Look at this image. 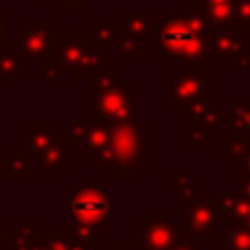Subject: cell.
<instances>
[{
	"label": "cell",
	"instance_id": "obj_1",
	"mask_svg": "<svg viewBox=\"0 0 250 250\" xmlns=\"http://www.w3.org/2000/svg\"><path fill=\"white\" fill-rule=\"evenodd\" d=\"M211 26L193 11H173L158 29V60H178L185 70L208 68L211 46H208Z\"/></svg>",
	"mask_w": 250,
	"mask_h": 250
},
{
	"label": "cell",
	"instance_id": "obj_2",
	"mask_svg": "<svg viewBox=\"0 0 250 250\" xmlns=\"http://www.w3.org/2000/svg\"><path fill=\"white\" fill-rule=\"evenodd\" d=\"M149 121H138L112 125V141L99 160V167L112 180H136L141 171L149 167V145H147Z\"/></svg>",
	"mask_w": 250,
	"mask_h": 250
},
{
	"label": "cell",
	"instance_id": "obj_3",
	"mask_svg": "<svg viewBox=\"0 0 250 250\" xmlns=\"http://www.w3.org/2000/svg\"><path fill=\"white\" fill-rule=\"evenodd\" d=\"M51 60L73 82H90L110 68V51L92 42L88 31H55Z\"/></svg>",
	"mask_w": 250,
	"mask_h": 250
},
{
	"label": "cell",
	"instance_id": "obj_4",
	"mask_svg": "<svg viewBox=\"0 0 250 250\" xmlns=\"http://www.w3.org/2000/svg\"><path fill=\"white\" fill-rule=\"evenodd\" d=\"M92 108L88 119L104 121L108 125L138 121V99L141 92L134 90L132 83L119 75V70H104L90 82Z\"/></svg>",
	"mask_w": 250,
	"mask_h": 250
},
{
	"label": "cell",
	"instance_id": "obj_5",
	"mask_svg": "<svg viewBox=\"0 0 250 250\" xmlns=\"http://www.w3.org/2000/svg\"><path fill=\"white\" fill-rule=\"evenodd\" d=\"M208 104V68L185 70L176 68L169 73V108L180 119L193 121Z\"/></svg>",
	"mask_w": 250,
	"mask_h": 250
},
{
	"label": "cell",
	"instance_id": "obj_6",
	"mask_svg": "<svg viewBox=\"0 0 250 250\" xmlns=\"http://www.w3.org/2000/svg\"><path fill=\"white\" fill-rule=\"evenodd\" d=\"M220 208L211 200L208 191L200 189L195 195H182L180 200V230L189 237H208L220 230Z\"/></svg>",
	"mask_w": 250,
	"mask_h": 250
},
{
	"label": "cell",
	"instance_id": "obj_7",
	"mask_svg": "<svg viewBox=\"0 0 250 250\" xmlns=\"http://www.w3.org/2000/svg\"><path fill=\"white\" fill-rule=\"evenodd\" d=\"M68 213L73 224L92 226L97 230H108L110 200L108 191L101 189L95 182H82L70 191Z\"/></svg>",
	"mask_w": 250,
	"mask_h": 250
},
{
	"label": "cell",
	"instance_id": "obj_8",
	"mask_svg": "<svg viewBox=\"0 0 250 250\" xmlns=\"http://www.w3.org/2000/svg\"><path fill=\"white\" fill-rule=\"evenodd\" d=\"M141 229V248L143 250H173L180 242H185L180 226L171 222L167 211H151L138 224Z\"/></svg>",
	"mask_w": 250,
	"mask_h": 250
},
{
	"label": "cell",
	"instance_id": "obj_9",
	"mask_svg": "<svg viewBox=\"0 0 250 250\" xmlns=\"http://www.w3.org/2000/svg\"><path fill=\"white\" fill-rule=\"evenodd\" d=\"M18 44H20L22 55L29 62H40L51 57V48H53V35L55 31L51 29L46 20H20L18 24Z\"/></svg>",
	"mask_w": 250,
	"mask_h": 250
},
{
	"label": "cell",
	"instance_id": "obj_10",
	"mask_svg": "<svg viewBox=\"0 0 250 250\" xmlns=\"http://www.w3.org/2000/svg\"><path fill=\"white\" fill-rule=\"evenodd\" d=\"M66 136H68L66 129H51V125L46 121L38 119V121H33L29 127L20 132V147H18V149H22V154L29 160H38L40 163V158H42L55 143L64 141Z\"/></svg>",
	"mask_w": 250,
	"mask_h": 250
},
{
	"label": "cell",
	"instance_id": "obj_11",
	"mask_svg": "<svg viewBox=\"0 0 250 250\" xmlns=\"http://www.w3.org/2000/svg\"><path fill=\"white\" fill-rule=\"evenodd\" d=\"M119 26H121V33L125 38H134L143 44H149V38L154 31L160 29V22L154 20L149 16L147 9H141V11H129V9H123L119 11Z\"/></svg>",
	"mask_w": 250,
	"mask_h": 250
},
{
	"label": "cell",
	"instance_id": "obj_12",
	"mask_svg": "<svg viewBox=\"0 0 250 250\" xmlns=\"http://www.w3.org/2000/svg\"><path fill=\"white\" fill-rule=\"evenodd\" d=\"M88 134L82 143V149H79V158L82 160H97L99 163L105 156L112 141V125L104 123V121H95V119H88Z\"/></svg>",
	"mask_w": 250,
	"mask_h": 250
},
{
	"label": "cell",
	"instance_id": "obj_13",
	"mask_svg": "<svg viewBox=\"0 0 250 250\" xmlns=\"http://www.w3.org/2000/svg\"><path fill=\"white\" fill-rule=\"evenodd\" d=\"M217 208H220L222 220L226 226H246L250 217V200L244 198L242 193H224L215 200Z\"/></svg>",
	"mask_w": 250,
	"mask_h": 250
},
{
	"label": "cell",
	"instance_id": "obj_14",
	"mask_svg": "<svg viewBox=\"0 0 250 250\" xmlns=\"http://www.w3.org/2000/svg\"><path fill=\"white\" fill-rule=\"evenodd\" d=\"M31 62L22 55L18 40H11L9 44L0 46V79L18 82L24 70H29Z\"/></svg>",
	"mask_w": 250,
	"mask_h": 250
},
{
	"label": "cell",
	"instance_id": "obj_15",
	"mask_svg": "<svg viewBox=\"0 0 250 250\" xmlns=\"http://www.w3.org/2000/svg\"><path fill=\"white\" fill-rule=\"evenodd\" d=\"M68 149H70L68 147V136H66L64 141L55 143V145H53L51 149L42 156V158H40V178H42V180H57V178H60L62 173L70 167L68 156H66V151Z\"/></svg>",
	"mask_w": 250,
	"mask_h": 250
},
{
	"label": "cell",
	"instance_id": "obj_16",
	"mask_svg": "<svg viewBox=\"0 0 250 250\" xmlns=\"http://www.w3.org/2000/svg\"><path fill=\"white\" fill-rule=\"evenodd\" d=\"M88 33H90L92 42L99 44L105 51H117L119 42H121V38H123L119 20H90Z\"/></svg>",
	"mask_w": 250,
	"mask_h": 250
},
{
	"label": "cell",
	"instance_id": "obj_17",
	"mask_svg": "<svg viewBox=\"0 0 250 250\" xmlns=\"http://www.w3.org/2000/svg\"><path fill=\"white\" fill-rule=\"evenodd\" d=\"M211 239L217 242L220 250H250V230L244 226H226L224 230H217Z\"/></svg>",
	"mask_w": 250,
	"mask_h": 250
},
{
	"label": "cell",
	"instance_id": "obj_18",
	"mask_svg": "<svg viewBox=\"0 0 250 250\" xmlns=\"http://www.w3.org/2000/svg\"><path fill=\"white\" fill-rule=\"evenodd\" d=\"M31 176V160L22 154V149H16L9 154L7 160L0 165V178L2 180H26Z\"/></svg>",
	"mask_w": 250,
	"mask_h": 250
},
{
	"label": "cell",
	"instance_id": "obj_19",
	"mask_svg": "<svg viewBox=\"0 0 250 250\" xmlns=\"http://www.w3.org/2000/svg\"><path fill=\"white\" fill-rule=\"evenodd\" d=\"M73 242V235L64 233V230H48V233L40 230L38 250H70Z\"/></svg>",
	"mask_w": 250,
	"mask_h": 250
},
{
	"label": "cell",
	"instance_id": "obj_20",
	"mask_svg": "<svg viewBox=\"0 0 250 250\" xmlns=\"http://www.w3.org/2000/svg\"><path fill=\"white\" fill-rule=\"evenodd\" d=\"M250 143L246 136H230L229 141L220 143V158L222 160H233V158H244L248 151Z\"/></svg>",
	"mask_w": 250,
	"mask_h": 250
},
{
	"label": "cell",
	"instance_id": "obj_21",
	"mask_svg": "<svg viewBox=\"0 0 250 250\" xmlns=\"http://www.w3.org/2000/svg\"><path fill=\"white\" fill-rule=\"evenodd\" d=\"M222 119H224V114L220 112V108L215 105V101H208V104L204 105L202 112L191 121V125H198V127L204 129V132H211V129H215L217 125H220Z\"/></svg>",
	"mask_w": 250,
	"mask_h": 250
},
{
	"label": "cell",
	"instance_id": "obj_22",
	"mask_svg": "<svg viewBox=\"0 0 250 250\" xmlns=\"http://www.w3.org/2000/svg\"><path fill=\"white\" fill-rule=\"evenodd\" d=\"M147 51H149V44H143L134 38H125V35L121 38V42H119V46H117L119 60L121 62H138L141 53H147Z\"/></svg>",
	"mask_w": 250,
	"mask_h": 250
},
{
	"label": "cell",
	"instance_id": "obj_23",
	"mask_svg": "<svg viewBox=\"0 0 250 250\" xmlns=\"http://www.w3.org/2000/svg\"><path fill=\"white\" fill-rule=\"evenodd\" d=\"M169 187L173 191H180V195H195L200 191V185L191 180L185 171H171L169 173Z\"/></svg>",
	"mask_w": 250,
	"mask_h": 250
},
{
	"label": "cell",
	"instance_id": "obj_24",
	"mask_svg": "<svg viewBox=\"0 0 250 250\" xmlns=\"http://www.w3.org/2000/svg\"><path fill=\"white\" fill-rule=\"evenodd\" d=\"M70 235H73L75 242H82V244H97V237H99V230L92 229V226L73 224V229H70Z\"/></svg>",
	"mask_w": 250,
	"mask_h": 250
},
{
	"label": "cell",
	"instance_id": "obj_25",
	"mask_svg": "<svg viewBox=\"0 0 250 250\" xmlns=\"http://www.w3.org/2000/svg\"><path fill=\"white\" fill-rule=\"evenodd\" d=\"M38 70H40V75H42L44 82H57V79L62 77V68L51 60V57H48V60H44V62H40Z\"/></svg>",
	"mask_w": 250,
	"mask_h": 250
},
{
	"label": "cell",
	"instance_id": "obj_26",
	"mask_svg": "<svg viewBox=\"0 0 250 250\" xmlns=\"http://www.w3.org/2000/svg\"><path fill=\"white\" fill-rule=\"evenodd\" d=\"M62 11H88L95 0H57Z\"/></svg>",
	"mask_w": 250,
	"mask_h": 250
},
{
	"label": "cell",
	"instance_id": "obj_27",
	"mask_svg": "<svg viewBox=\"0 0 250 250\" xmlns=\"http://www.w3.org/2000/svg\"><path fill=\"white\" fill-rule=\"evenodd\" d=\"M204 136H207L204 129H200L198 125H191V149H207L208 141Z\"/></svg>",
	"mask_w": 250,
	"mask_h": 250
},
{
	"label": "cell",
	"instance_id": "obj_28",
	"mask_svg": "<svg viewBox=\"0 0 250 250\" xmlns=\"http://www.w3.org/2000/svg\"><path fill=\"white\" fill-rule=\"evenodd\" d=\"M9 16L11 13L7 11V9H0V46H4V44L11 42V35H9Z\"/></svg>",
	"mask_w": 250,
	"mask_h": 250
},
{
	"label": "cell",
	"instance_id": "obj_29",
	"mask_svg": "<svg viewBox=\"0 0 250 250\" xmlns=\"http://www.w3.org/2000/svg\"><path fill=\"white\" fill-rule=\"evenodd\" d=\"M108 250H143L141 244H134V242H112Z\"/></svg>",
	"mask_w": 250,
	"mask_h": 250
},
{
	"label": "cell",
	"instance_id": "obj_30",
	"mask_svg": "<svg viewBox=\"0 0 250 250\" xmlns=\"http://www.w3.org/2000/svg\"><path fill=\"white\" fill-rule=\"evenodd\" d=\"M239 178H250V147L246 156L242 158V169H239Z\"/></svg>",
	"mask_w": 250,
	"mask_h": 250
},
{
	"label": "cell",
	"instance_id": "obj_31",
	"mask_svg": "<svg viewBox=\"0 0 250 250\" xmlns=\"http://www.w3.org/2000/svg\"><path fill=\"white\" fill-rule=\"evenodd\" d=\"M70 250H99L97 244H82V242H73Z\"/></svg>",
	"mask_w": 250,
	"mask_h": 250
},
{
	"label": "cell",
	"instance_id": "obj_32",
	"mask_svg": "<svg viewBox=\"0 0 250 250\" xmlns=\"http://www.w3.org/2000/svg\"><path fill=\"white\" fill-rule=\"evenodd\" d=\"M173 250H200V246L198 244H191L189 239H185V242H180Z\"/></svg>",
	"mask_w": 250,
	"mask_h": 250
},
{
	"label": "cell",
	"instance_id": "obj_33",
	"mask_svg": "<svg viewBox=\"0 0 250 250\" xmlns=\"http://www.w3.org/2000/svg\"><path fill=\"white\" fill-rule=\"evenodd\" d=\"M244 229H248V230H250V217H248V222H246V226H244Z\"/></svg>",
	"mask_w": 250,
	"mask_h": 250
},
{
	"label": "cell",
	"instance_id": "obj_34",
	"mask_svg": "<svg viewBox=\"0 0 250 250\" xmlns=\"http://www.w3.org/2000/svg\"><path fill=\"white\" fill-rule=\"evenodd\" d=\"M33 2H42V0H33Z\"/></svg>",
	"mask_w": 250,
	"mask_h": 250
},
{
	"label": "cell",
	"instance_id": "obj_35",
	"mask_svg": "<svg viewBox=\"0 0 250 250\" xmlns=\"http://www.w3.org/2000/svg\"><path fill=\"white\" fill-rule=\"evenodd\" d=\"M0 165H2V160H0ZM0 180H2V178H0Z\"/></svg>",
	"mask_w": 250,
	"mask_h": 250
},
{
	"label": "cell",
	"instance_id": "obj_36",
	"mask_svg": "<svg viewBox=\"0 0 250 250\" xmlns=\"http://www.w3.org/2000/svg\"><path fill=\"white\" fill-rule=\"evenodd\" d=\"M123 2H127V0H123Z\"/></svg>",
	"mask_w": 250,
	"mask_h": 250
},
{
	"label": "cell",
	"instance_id": "obj_37",
	"mask_svg": "<svg viewBox=\"0 0 250 250\" xmlns=\"http://www.w3.org/2000/svg\"><path fill=\"white\" fill-rule=\"evenodd\" d=\"M0 2H4V0H0Z\"/></svg>",
	"mask_w": 250,
	"mask_h": 250
}]
</instances>
